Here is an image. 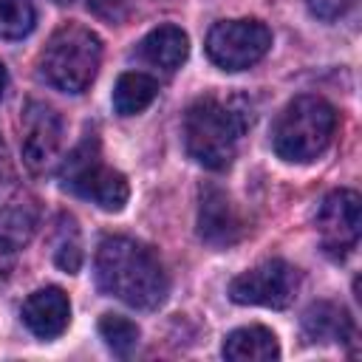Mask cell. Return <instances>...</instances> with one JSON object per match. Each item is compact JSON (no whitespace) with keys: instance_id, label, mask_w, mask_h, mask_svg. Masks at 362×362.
<instances>
[{"instance_id":"obj_1","label":"cell","mask_w":362,"mask_h":362,"mask_svg":"<svg viewBox=\"0 0 362 362\" xmlns=\"http://www.w3.org/2000/svg\"><path fill=\"white\" fill-rule=\"evenodd\" d=\"M96 283L105 294L153 311L167 300V274L158 255L133 238H105L96 249Z\"/></svg>"},{"instance_id":"obj_2","label":"cell","mask_w":362,"mask_h":362,"mask_svg":"<svg viewBox=\"0 0 362 362\" xmlns=\"http://www.w3.org/2000/svg\"><path fill=\"white\" fill-rule=\"evenodd\" d=\"M252 105L246 96L206 93L195 99L184 119L189 156L206 170H226L238 153L243 133L252 127Z\"/></svg>"},{"instance_id":"obj_3","label":"cell","mask_w":362,"mask_h":362,"mask_svg":"<svg viewBox=\"0 0 362 362\" xmlns=\"http://www.w3.org/2000/svg\"><path fill=\"white\" fill-rule=\"evenodd\" d=\"M334 130H337V110L331 107V102H325L322 96L305 93L291 99L280 110L274 122L272 144L283 161L308 164L325 153Z\"/></svg>"},{"instance_id":"obj_4","label":"cell","mask_w":362,"mask_h":362,"mask_svg":"<svg viewBox=\"0 0 362 362\" xmlns=\"http://www.w3.org/2000/svg\"><path fill=\"white\" fill-rule=\"evenodd\" d=\"M99 62L102 40L79 23H65L45 42L40 54V74L57 90L82 93L96 79Z\"/></svg>"},{"instance_id":"obj_5","label":"cell","mask_w":362,"mask_h":362,"mask_svg":"<svg viewBox=\"0 0 362 362\" xmlns=\"http://www.w3.org/2000/svg\"><path fill=\"white\" fill-rule=\"evenodd\" d=\"M62 184L79 198L93 201L105 212H119L124 209L130 198L127 178L119 170H110L102 164L99 156V141L88 136L62 164Z\"/></svg>"},{"instance_id":"obj_6","label":"cell","mask_w":362,"mask_h":362,"mask_svg":"<svg viewBox=\"0 0 362 362\" xmlns=\"http://www.w3.org/2000/svg\"><path fill=\"white\" fill-rule=\"evenodd\" d=\"M272 48V31L260 20H221L206 34V57L223 71H243Z\"/></svg>"},{"instance_id":"obj_7","label":"cell","mask_w":362,"mask_h":362,"mask_svg":"<svg viewBox=\"0 0 362 362\" xmlns=\"http://www.w3.org/2000/svg\"><path fill=\"white\" fill-rule=\"evenodd\" d=\"M300 288V272L286 260H266L229 283V297L240 305L286 308Z\"/></svg>"},{"instance_id":"obj_8","label":"cell","mask_w":362,"mask_h":362,"mask_svg":"<svg viewBox=\"0 0 362 362\" xmlns=\"http://www.w3.org/2000/svg\"><path fill=\"white\" fill-rule=\"evenodd\" d=\"M62 144V119L59 113L37 99H28L20 113V147L23 161L31 173H45L57 158Z\"/></svg>"},{"instance_id":"obj_9","label":"cell","mask_w":362,"mask_h":362,"mask_svg":"<svg viewBox=\"0 0 362 362\" xmlns=\"http://www.w3.org/2000/svg\"><path fill=\"white\" fill-rule=\"evenodd\" d=\"M317 232L322 249L334 257H345L362 232V201L354 189H334L317 209Z\"/></svg>"},{"instance_id":"obj_10","label":"cell","mask_w":362,"mask_h":362,"mask_svg":"<svg viewBox=\"0 0 362 362\" xmlns=\"http://www.w3.org/2000/svg\"><path fill=\"white\" fill-rule=\"evenodd\" d=\"M243 226L240 218L229 201V195L218 187H204L201 189V204H198V235L209 246H232L240 238Z\"/></svg>"},{"instance_id":"obj_11","label":"cell","mask_w":362,"mask_h":362,"mask_svg":"<svg viewBox=\"0 0 362 362\" xmlns=\"http://www.w3.org/2000/svg\"><path fill=\"white\" fill-rule=\"evenodd\" d=\"M68 320H71V303L68 294L57 286L40 288L28 294V300L23 303V322L40 339H57L68 328Z\"/></svg>"},{"instance_id":"obj_12","label":"cell","mask_w":362,"mask_h":362,"mask_svg":"<svg viewBox=\"0 0 362 362\" xmlns=\"http://www.w3.org/2000/svg\"><path fill=\"white\" fill-rule=\"evenodd\" d=\"M139 54H141L150 65H156V68L175 71V68L184 65V59H187V54H189V37H187L178 25L167 23V25L153 28V31L139 42Z\"/></svg>"},{"instance_id":"obj_13","label":"cell","mask_w":362,"mask_h":362,"mask_svg":"<svg viewBox=\"0 0 362 362\" xmlns=\"http://www.w3.org/2000/svg\"><path fill=\"white\" fill-rule=\"evenodd\" d=\"M223 356L232 362H272L280 356V342L263 325H243L223 339Z\"/></svg>"},{"instance_id":"obj_14","label":"cell","mask_w":362,"mask_h":362,"mask_svg":"<svg viewBox=\"0 0 362 362\" xmlns=\"http://www.w3.org/2000/svg\"><path fill=\"white\" fill-rule=\"evenodd\" d=\"M303 331L311 342H345L354 334V322L342 305L314 303L303 314Z\"/></svg>"},{"instance_id":"obj_15","label":"cell","mask_w":362,"mask_h":362,"mask_svg":"<svg viewBox=\"0 0 362 362\" xmlns=\"http://www.w3.org/2000/svg\"><path fill=\"white\" fill-rule=\"evenodd\" d=\"M158 96V82L141 71H127L116 79L113 88V107L119 116H136L144 107L153 105V99Z\"/></svg>"},{"instance_id":"obj_16","label":"cell","mask_w":362,"mask_h":362,"mask_svg":"<svg viewBox=\"0 0 362 362\" xmlns=\"http://www.w3.org/2000/svg\"><path fill=\"white\" fill-rule=\"evenodd\" d=\"M37 223V209L31 201L20 198L17 192L6 201H0V238L8 240L11 246H20L31 238Z\"/></svg>"},{"instance_id":"obj_17","label":"cell","mask_w":362,"mask_h":362,"mask_svg":"<svg viewBox=\"0 0 362 362\" xmlns=\"http://www.w3.org/2000/svg\"><path fill=\"white\" fill-rule=\"evenodd\" d=\"M99 334H102L105 345L119 356H127L139 345V325L122 314H102Z\"/></svg>"},{"instance_id":"obj_18","label":"cell","mask_w":362,"mask_h":362,"mask_svg":"<svg viewBox=\"0 0 362 362\" xmlns=\"http://www.w3.org/2000/svg\"><path fill=\"white\" fill-rule=\"evenodd\" d=\"M34 6L28 0H0V40H20L34 28Z\"/></svg>"},{"instance_id":"obj_19","label":"cell","mask_w":362,"mask_h":362,"mask_svg":"<svg viewBox=\"0 0 362 362\" xmlns=\"http://www.w3.org/2000/svg\"><path fill=\"white\" fill-rule=\"evenodd\" d=\"M54 260L62 272L76 274L82 266V243H79V232H76V221L62 215V226H59V238H57V249H54Z\"/></svg>"},{"instance_id":"obj_20","label":"cell","mask_w":362,"mask_h":362,"mask_svg":"<svg viewBox=\"0 0 362 362\" xmlns=\"http://www.w3.org/2000/svg\"><path fill=\"white\" fill-rule=\"evenodd\" d=\"M305 6L320 20H337L354 6V0H305Z\"/></svg>"},{"instance_id":"obj_21","label":"cell","mask_w":362,"mask_h":362,"mask_svg":"<svg viewBox=\"0 0 362 362\" xmlns=\"http://www.w3.org/2000/svg\"><path fill=\"white\" fill-rule=\"evenodd\" d=\"M88 8L96 17L107 20V23H122L124 14H127V3L124 0H88Z\"/></svg>"},{"instance_id":"obj_22","label":"cell","mask_w":362,"mask_h":362,"mask_svg":"<svg viewBox=\"0 0 362 362\" xmlns=\"http://www.w3.org/2000/svg\"><path fill=\"white\" fill-rule=\"evenodd\" d=\"M14 181H17V178H14L11 158H8V153H6V147H3V141H0V201L11 198V195L17 192V184H14Z\"/></svg>"},{"instance_id":"obj_23","label":"cell","mask_w":362,"mask_h":362,"mask_svg":"<svg viewBox=\"0 0 362 362\" xmlns=\"http://www.w3.org/2000/svg\"><path fill=\"white\" fill-rule=\"evenodd\" d=\"M11 257H14V246H11L8 240L0 238V277L11 269Z\"/></svg>"},{"instance_id":"obj_24","label":"cell","mask_w":362,"mask_h":362,"mask_svg":"<svg viewBox=\"0 0 362 362\" xmlns=\"http://www.w3.org/2000/svg\"><path fill=\"white\" fill-rule=\"evenodd\" d=\"M6 82H8V76H6V68H3V62H0V96H3V90H6Z\"/></svg>"},{"instance_id":"obj_25","label":"cell","mask_w":362,"mask_h":362,"mask_svg":"<svg viewBox=\"0 0 362 362\" xmlns=\"http://www.w3.org/2000/svg\"><path fill=\"white\" fill-rule=\"evenodd\" d=\"M54 3H68V0H54Z\"/></svg>"}]
</instances>
